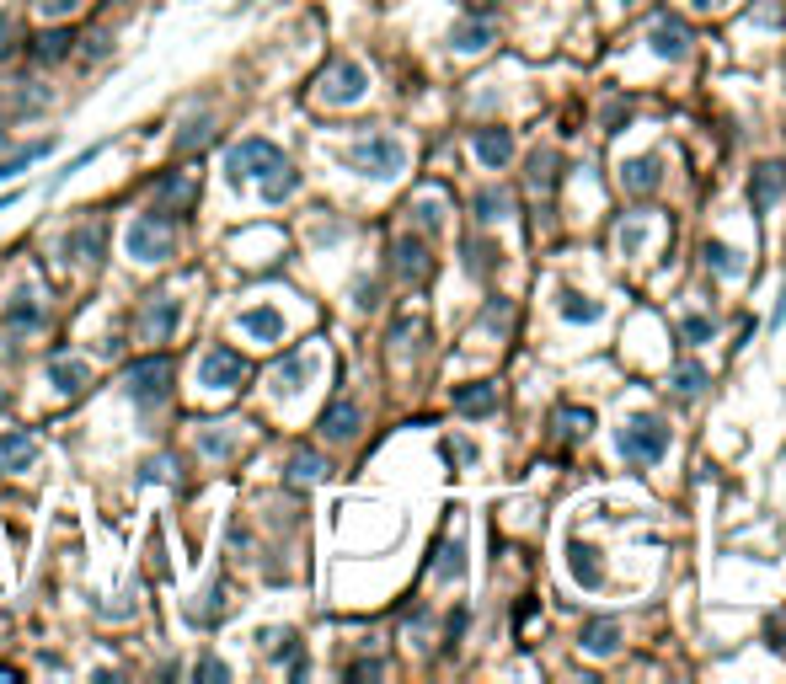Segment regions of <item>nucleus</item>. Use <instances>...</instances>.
<instances>
[{
	"label": "nucleus",
	"instance_id": "nucleus-1",
	"mask_svg": "<svg viewBox=\"0 0 786 684\" xmlns=\"http://www.w3.org/2000/svg\"><path fill=\"white\" fill-rule=\"evenodd\" d=\"M615 449H621L626 465H653V460H664V455H669V428H664V417H653V412L626 417L621 433H615Z\"/></svg>",
	"mask_w": 786,
	"mask_h": 684
},
{
	"label": "nucleus",
	"instance_id": "nucleus-2",
	"mask_svg": "<svg viewBox=\"0 0 786 684\" xmlns=\"http://www.w3.org/2000/svg\"><path fill=\"white\" fill-rule=\"evenodd\" d=\"M172 380H177V369L166 353H150V359H134L123 369V391L140 401V407H161V401L172 396Z\"/></svg>",
	"mask_w": 786,
	"mask_h": 684
},
{
	"label": "nucleus",
	"instance_id": "nucleus-3",
	"mask_svg": "<svg viewBox=\"0 0 786 684\" xmlns=\"http://www.w3.org/2000/svg\"><path fill=\"white\" fill-rule=\"evenodd\" d=\"M172 252H177V225L166 209L140 214V220L129 225V257L134 262H166Z\"/></svg>",
	"mask_w": 786,
	"mask_h": 684
},
{
	"label": "nucleus",
	"instance_id": "nucleus-4",
	"mask_svg": "<svg viewBox=\"0 0 786 684\" xmlns=\"http://www.w3.org/2000/svg\"><path fill=\"white\" fill-rule=\"evenodd\" d=\"M348 166L353 171H364V177H396V171L407 166V150L396 145L391 134H369V139H359V145L348 150Z\"/></svg>",
	"mask_w": 786,
	"mask_h": 684
},
{
	"label": "nucleus",
	"instance_id": "nucleus-5",
	"mask_svg": "<svg viewBox=\"0 0 786 684\" xmlns=\"http://www.w3.org/2000/svg\"><path fill=\"white\" fill-rule=\"evenodd\" d=\"M230 182H246V177H268V171H279L284 166V155L273 139H241L236 150H230Z\"/></svg>",
	"mask_w": 786,
	"mask_h": 684
},
{
	"label": "nucleus",
	"instance_id": "nucleus-6",
	"mask_svg": "<svg viewBox=\"0 0 786 684\" xmlns=\"http://www.w3.org/2000/svg\"><path fill=\"white\" fill-rule=\"evenodd\" d=\"M241 380H246V359L236 348H220V342H214L204 359H198V385H204V391H236Z\"/></svg>",
	"mask_w": 786,
	"mask_h": 684
},
{
	"label": "nucleus",
	"instance_id": "nucleus-7",
	"mask_svg": "<svg viewBox=\"0 0 786 684\" xmlns=\"http://www.w3.org/2000/svg\"><path fill=\"white\" fill-rule=\"evenodd\" d=\"M321 102H332V107H343V102H359L364 91H369V75H364V65L359 59H337V65L321 75Z\"/></svg>",
	"mask_w": 786,
	"mask_h": 684
},
{
	"label": "nucleus",
	"instance_id": "nucleus-8",
	"mask_svg": "<svg viewBox=\"0 0 786 684\" xmlns=\"http://www.w3.org/2000/svg\"><path fill=\"white\" fill-rule=\"evenodd\" d=\"M647 43H653V54H658V59H680V54L690 49V33H685V22H680V17L658 11V17H653V33H647Z\"/></svg>",
	"mask_w": 786,
	"mask_h": 684
},
{
	"label": "nucleus",
	"instance_id": "nucleus-9",
	"mask_svg": "<svg viewBox=\"0 0 786 684\" xmlns=\"http://www.w3.org/2000/svg\"><path fill=\"white\" fill-rule=\"evenodd\" d=\"M33 460H38V439H33V433H22V428L0 433V471H27Z\"/></svg>",
	"mask_w": 786,
	"mask_h": 684
},
{
	"label": "nucleus",
	"instance_id": "nucleus-10",
	"mask_svg": "<svg viewBox=\"0 0 786 684\" xmlns=\"http://www.w3.org/2000/svg\"><path fill=\"white\" fill-rule=\"evenodd\" d=\"M102 241H107V225L91 220V225H75V230H70L65 252H70L75 262H91V268H97V262H102Z\"/></svg>",
	"mask_w": 786,
	"mask_h": 684
},
{
	"label": "nucleus",
	"instance_id": "nucleus-11",
	"mask_svg": "<svg viewBox=\"0 0 786 684\" xmlns=\"http://www.w3.org/2000/svg\"><path fill=\"white\" fill-rule=\"evenodd\" d=\"M359 423H364V417H359V407H353V401H332V407L321 412V433H327L332 444H348L353 433H359Z\"/></svg>",
	"mask_w": 786,
	"mask_h": 684
},
{
	"label": "nucleus",
	"instance_id": "nucleus-12",
	"mask_svg": "<svg viewBox=\"0 0 786 684\" xmlns=\"http://www.w3.org/2000/svg\"><path fill=\"white\" fill-rule=\"evenodd\" d=\"M781 193H786V166H760V171H754V182H749V204H754V214H765Z\"/></svg>",
	"mask_w": 786,
	"mask_h": 684
},
{
	"label": "nucleus",
	"instance_id": "nucleus-13",
	"mask_svg": "<svg viewBox=\"0 0 786 684\" xmlns=\"http://www.w3.org/2000/svg\"><path fill=\"white\" fill-rule=\"evenodd\" d=\"M471 145H476V155H482V166H492V171L514 161V134L508 129H476Z\"/></svg>",
	"mask_w": 786,
	"mask_h": 684
},
{
	"label": "nucleus",
	"instance_id": "nucleus-14",
	"mask_svg": "<svg viewBox=\"0 0 786 684\" xmlns=\"http://www.w3.org/2000/svg\"><path fill=\"white\" fill-rule=\"evenodd\" d=\"M177 316H182V310H177V300H172V294H156V300L145 305V316H140V332H145L150 342H161V337L177 326Z\"/></svg>",
	"mask_w": 786,
	"mask_h": 684
},
{
	"label": "nucleus",
	"instance_id": "nucleus-15",
	"mask_svg": "<svg viewBox=\"0 0 786 684\" xmlns=\"http://www.w3.org/2000/svg\"><path fill=\"white\" fill-rule=\"evenodd\" d=\"M455 412H466V417H487V412H498V385H487V380H476V385H455Z\"/></svg>",
	"mask_w": 786,
	"mask_h": 684
},
{
	"label": "nucleus",
	"instance_id": "nucleus-16",
	"mask_svg": "<svg viewBox=\"0 0 786 684\" xmlns=\"http://www.w3.org/2000/svg\"><path fill=\"white\" fill-rule=\"evenodd\" d=\"M49 380L65 396H75V391H86V385H91V369L81 359H70V353H54V359H49Z\"/></svg>",
	"mask_w": 786,
	"mask_h": 684
},
{
	"label": "nucleus",
	"instance_id": "nucleus-17",
	"mask_svg": "<svg viewBox=\"0 0 786 684\" xmlns=\"http://www.w3.org/2000/svg\"><path fill=\"white\" fill-rule=\"evenodd\" d=\"M583 652H594V658H610L615 647H621V626H615L610 615H599V620H589V626H583Z\"/></svg>",
	"mask_w": 786,
	"mask_h": 684
},
{
	"label": "nucleus",
	"instance_id": "nucleus-18",
	"mask_svg": "<svg viewBox=\"0 0 786 684\" xmlns=\"http://www.w3.org/2000/svg\"><path fill=\"white\" fill-rule=\"evenodd\" d=\"M241 332H252L257 342H279L284 337V316L273 305H252V310H241Z\"/></svg>",
	"mask_w": 786,
	"mask_h": 684
},
{
	"label": "nucleus",
	"instance_id": "nucleus-19",
	"mask_svg": "<svg viewBox=\"0 0 786 684\" xmlns=\"http://www.w3.org/2000/svg\"><path fill=\"white\" fill-rule=\"evenodd\" d=\"M567 567H573V578H578L583 588H599V583H605L599 551H594V546H583V540H573V546H567Z\"/></svg>",
	"mask_w": 786,
	"mask_h": 684
},
{
	"label": "nucleus",
	"instance_id": "nucleus-20",
	"mask_svg": "<svg viewBox=\"0 0 786 684\" xmlns=\"http://www.w3.org/2000/svg\"><path fill=\"white\" fill-rule=\"evenodd\" d=\"M658 177H664V171H658V155H637V161L621 166V188L626 193H653Z\"/></svg>",
	"mask_w": 786,
	"mask_h": 684
},
{
	"label": "nucleus",
	"instance_id": "nucleus-21",
	"mask_svg": "<svg viewBox=\"0 0 786 684\" xmlns=\"http://www.w3.org/2000/svg\"><path fill=\"white\" fill-rule=\"evenodd\" d=\"M70 43H75L70 27H43V33L33 38V59L38 65H59V59L70 54Z\"/></svg>",
	"mask_w": 786,
	"mask_h": 684
},
{
	"label": "nucleus",
	"instance_id": "nucleus-22",
	"mask_svg": "<svg viewBox=\"0 0 786 684\" xmlns=\"http://www.w3.org/2000/svg\"><path fill=\"white\" fill-rule=\"evenodd\" d=\"M396 273H402V278H428V246L418 236L396 241Z\"/></svg>",
	"mask_w": 786,
	"mask_h": 684
},
{
	"label": "nucleus",
	"instance_id": "nucleus-23",
	"mask_svg": "<svg viewBox=\"0 0 786 684\" xmlns=\"http://www.w3.org/2000/svg\"><path fill=\"white\" fill-rule=\"evenodd\" d=\"M450 43H455L460 54H476V49H487V43H492V27L482 17H471V22H460L455 33H450Z\"/></svg>",
	"mask_w": 786,
	"mask_h": 684
},
{
	"label": "nucleus",
	"instance_id": "nucleus-24",
	"mask_svg": "<svg viewBox=\"0 0 786 684\" xmlns=\"http://www.w3.org/2000/svg\"><path fill=\"white\" fill-rule=\"evenodd\" d=\"M321 476H327V460L321 455H311V449H295V455H289V481H295V487L300 481H321Z\"/></svg>",
	"mask_w": 786,
	"mask_h": 684
},
{
	"label": "nucleus",
	"instance_id": "nucleus-25",
	"mask_svg": "<svg viewBox=\"0 0 786 684\" xmlns=\"http://www.w3.org/2000/svg\"><path fill=\"white\" fill-rule=\"evenodd\" d=\"M706 268H717V273L738 278V273H744V257H738L733 246H722V241H706Z\"/></svg>",
	"mask_w": 786,
	"mask_h": 684
},
{
	"label": "nucleus",
	"instance_id": "nucleus-26",
	"mask_svg": "<svg viewBox=\"0 0 786 684\" xmlns=\"http://www.w3.org/2000/svg\"><path fill=\"white\" fill-rule=\"evenodd\" d=\"M193 198H198V188H193V177H161V204L193 209Z\"/></svg>",
	"mask_w": 786,
	"mask_h": 684
},
{
	"label": "nucleus",
	"instance_id": "nucleus-27",
	"mask_svg": "<svg viewBox=\"0 0 786 684\" xmlns=\"http://www.w3.org/2000/svg\"><path fill=\"white\" fill-rule=\"evenodd\" d=\"M305 375H311V359H305V353H289V359L279 364V391H300Z\"/></svg>",
	"mask_w": 786,
	"mask_h": 684
},
{
	"label": "nucleus",
	"instance_id": "nucleus-28",
	"mask_svg": "<svg viewBox=\"0 0 786 684\" xmlns=\"http://www.w3.org/2000/svg\"><path fill=\"white\" fill-rule=\"evenodd\" d=\"M209 134H214V118H193V123H188V129H182V134H177V155H193V150H198V145H204V139H209Z\"/></svg>",
	"mask_w": 786,
	"mask_h": 684
},
{
	"label": "nucleus",
	"instance_id": "nucleus-29",
	"mask_svg": "<svg viewBox=\"0 0 786 684\" xmlns=\"http://www.w3.org/2000/svg\"><path fill=\"white\" fill-rule=\"evenodd\" d=\"M503 209H508V198H503L498 188H482V193H476V220H482V225L503 220Z\"/></svg>",
	"mask_w": 786,
	"mask_h": 684
},
{
	"label": "nucleus",
	"instance_id": "nucleus-30",
	"mask_svg": "<svg viewBox=\"0 0 786 684\" xmlns=\"http://www.w3.org/2000/svg\"><path fill=\"white\" fill-rule=\"evenodd\" d=\"M295 182H300V171H295V166H279V177H268V188H262V198H268V204H279V198H289V193H295Z\"/></svg>",
	"mask_w": 786,
	"mask_h": 684
},
{
	"label": "nucleus",
	"instance_id": "nucleus-31",
	"mask_svg": "<svg viewBox=\"0 0 786 684\" xmlns=\"http://www.w3.org/2000/svg\"><path fill=\"white\" fill-rule=\"evenodd\" d=\"M562 316L567 321H599V305L583 300V294H562Z\"/></svg>",
	"mask_w": 786,
	"mask_h": 684
},
{
	"label": "nucleus",
	"instance_id": "nucleus-32",
	"mask_svg": "<svg viewBox=\"0 0 786 684\" xmlns=\"http://www.w3.org/2000/svg\"><path fill=\"white\" fill-rule=\"evenodd\" d=\"M38 155H49V145H27V150H17V155H6V161H0V182L11 177V171H22V166H33Z\"/></svg>",
	"mask_w": 786,
	"mask_h": 684
},
{
	"label": "nucleus",
	"instance_id": "nucleus-33",
	"mask_svg": "<svg viewBox=\"0 0 786 684\" xmlns=\"http://www.w3.org/2000/svg\"><path fill=\"white\" fill-rule=\"evenodd\" d=\"M701 385H706L701 364H680V369H674V391H680V396H696Z\"/></svg>",
	"mask_w": 786,
	"mask_h": 684
},
{
	"label": "nucleus",
	"instance_id": "nucleus-34",
	"mask_svg": "<svg viewBox=\"0 0 786 684\" xmlns=\"http://www.w3.org/2000/svg\"><path fill=\"white\" fill-rule=\"evenodd\" d=\"M530 182H535V188H551V182H557V155H535V161H530Z\"/></svg>",
	"mask_w": 786,
	"mask_h": 684
},
{
	"label": "nucleus",
	"instance_id": "nucleus-35",
	"mask_svg": "<svg viewBox=\"0 0 786 684\" xmlns=\"http://www.w3.org/2000/svg\"><path fill=\"white\" fill-rule=\"evenodd\" d=\"M557 423H562V433H589V428H594V412L562 407V412H557Z\"/></svg>",
	"mask_w": 786,
	"mask_h": 684
},
{
	"label": "nucleus",
	"instance_id": "nucleus-36",
	"mask_svg": "<svg viewBox=\"0 0 786 684\" xmlns=\"http://www.w3.org/2000/svg\"><path fill=\"white\" fill-rule=\"evenodd\" d=\"M642 241H647V230H642L637 220L621 225V252H626V257H637V252H642Z\"/></svg>",
	"mask_w": 786,
	"mask_h": 684
},
{
	"label": "nucleus",
	"instance_id": "nucleus-37",
	"mask_svg": "<svg viewBox=\"0 0 786 684\" xmlns=\"http://www.w3.org/2000/svg\"><path fill=\"white\" fill-rule=\"evenodd\" d=\"M466 572V556H460V546H444V562H439V578H460Z\"/></svg>",
	"mask_w": 786,
	"mask_h": 684
},
{
	"label": "nucleus",
	"instance_id": "nucleus-38",
	"mask_svg": "<svg viewBox=\"0 0 786 684\" xmlns=\"http://www.w3.org/2000/svg\"><path fill=\"white\" fill-rule=\"evenodd\" d=\"M38 321V305L27 300V294H17V305H11V326H33Z\"/></svg>",
	"mask_w": 786,
	"mask_h": 684
},
{
	"label": "nucleus",
	"instance_id": "nucleus-39",
	"mask_svg": "<svg viewBox=\"0 0 786 684\" xmlns=\"http://www.w3.org/2000/svg\"><path fill=\"white\" fill-rule=\"evenodd\" d=\"M33 6L43 11V17H70V11L81 6V0H33Z\"/></svg>",
	"mask_w": 786,
	"mask_h": 684
},
{
	"label": "nucleus",
	"instance_id": "nucleus-40",
	"mask_svg": "<svg viewBox=\"0 0 786 684\" xmlns=\"http://www.w3.org/2000/svg\"><path fill=\"white\" fill-rule=\"evenodd\" d=\"M685 337L690 342H706V337H712V321H706V316H685Z\"/></svg>",
	"mask_w": 786,
	"mask_h": 684
},
{
	"label": "nucleus",
	"instance_id": "nucleus-41",
	"mask_svg": "<svg viewBox=\"0 0 786 684\" xmlns=\"http://www.w3.org/2000/svg\"><path fill=\"white\" fill-rule=\"evenodd\" d=\"M198 679H225V663L220 658H204V663H198Z\"/></svg>",
	"mask_w": 786,
	"mask_h": 684
},
{
	"label": "nucleus",
	"instance_id": "nucleus-42",
	"mask_svg": "<svg viewBox=\"0 0 786 684\" xmlns=\"http://www.w3.org/2000/svg\"><path fill=\"white\" fill-rule=\"evenodd\" d=\"M11 38H17V22L6 17V22H0V54H11V49H17V43H11Z\"/></svg>",
	"mask_w": 786,
	"mask_h": 684
},
{
	"label": "nucleus",
	"instance_id": "nucleus-43",
	"mask_svg": "<svg viewBox=\"0 0 786 684\" xmlns=\"http://www.w3.org/2000/svg\"><path fill=\"white\" fill-rule=\"evenodd\" d=\"M450 460H466V465H471V460H476V449H471L466 439H455V444H450Z\"/></svg>",
	"mask_w": 786,
	"mask_h": 684
},
{
	"label": "nucleus",
	"instance_id": "nucleus-44",
	"mask_svg": "<svg viewBox=\"0 0 786 684\" xmlns=\"http://www.w3.org/2000/svg\"><path fill=\"white\" fill-rule=\"evenodd\" d=\"M508 321V305L498 300V305H487V326H503Z\"/></svg>",
	"mask_w": 786,
	"mask_h": 684
},
{
	"label": "nucleus",
	"instance_id": "nucleus-45",
	"mask_svg": "<svg viewBox=\"0 0 786 684\" xmlns=\"http://www.w3.org/2000/svg\"><path fill=\"white\" fill-rule=\"evenodd\" d=\"M786 321V289H781V305H776V326Z\"/></svg>",
	"mask_w": 786,
	"mask_h": 684
},
{
	"label": "nucleus",
	"instance_id": "nucleus-46",
	"mask_svg": "<svg viewBox=\"0 0 786 684\" xmlns=\"http://www.w3.org/2000/svg\"><path fill=\"white\" fill-rule=\"evenodd\" d=\"M696 6H701V11H712V6H728V0H696Z\"/></svg>",
	"mask_w": 786,
	"mask_h": 684
},
{
	"label": "nucleus",
	"instance_id": "nucleus-47",
	"mask_svg": "<svg viewBox=\"0 0 786 684\" xmlns=\"http://www.w3.org/2000/svg\"><path fill=\"white\" fill-rule=\"evenodd\" d=\"M487 6H492V0H471V11H487Z\"/></svg>",
	"mask_w": 786,
	"mask_h": 684
},
{
	"label": "nucleus",
	"instance_id": "nucleus-48",
	"mask_svg": "<svg viewBox=\"0 0 786 684\" xmlns=\"http://www.w3.org/2000/svg\"><path fill=\"white\" fill-rule=\"evenodd\" d=\"M0 407H6V385H0Z\"/></svg>",
	"mask_w": 786,
	"mask_h": 684
},
{
	"label": "nucleus",
	"instance_id": "nucleus-49",
	"mask_svg": "<svg viewBox=\"0 0 786 684\" xmlns=\"http://www.w3.org/2000/svg\"><path fill=\"white\" fill-rule=\"evenodd\" d=\"M0 134H6V123H0Z\"/></svg>",
	"mask_w": 786,
	"mask_h": 684
}]
</instances>
